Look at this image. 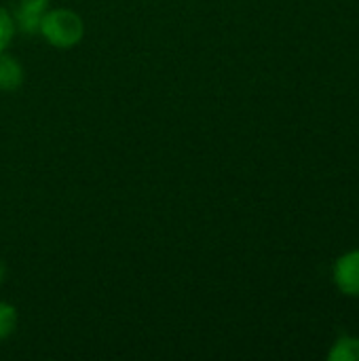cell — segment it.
I'll return each instance as SVG.
<instances>
[{
    "instance_id": "cell-1",
    "label": "cell",
    "mask_w": 359,
    "mask_h": 361,
    "mask_svg": "<svg viewBox=\"0 0 359 361\" xmlns=\"http://www.w3.org/2000/svg\"><path fill=\"white\" fill-rule=\"evenodd\" d=\"M38 34L55 49H72L85 36V21L70 8H51L42 15Z\"/></svg>"
},
{
    "instance_id": "cell-2",
    "label": "cell",
    "mask_w": 359,
    "mask_h": 361,
    "mask_svg": "<svg viewBox=\"0 0 359 361\" xmlns=\"http://www.w3.org/2000/svg\"><path fill=\"white\" fill-rule=\"evenodd\" d=\"M332 281L341 294L359 298V250L345 252L332 267Z\"/></svg>"
},
{
    "instance_id": "cell-3",
    "label": "cell",
    "mask_w": 359,
    "mask_h": 361,
    "mask_svg": "<svg viewBox=\"0 0 359 361\" xmlns=\"http://www.w3.org/2000/svg\"><path fill=\"white\" fill-rule=\"evenodd\" d=\"M49 11V0H17L13 21L23 34H38L40 19Z\"/></svg>"
},
{
    "instance_id": "cell-4",
    "label": "cell",
    "mask_w": 359,
    "mask_h": 361,
    "mask_svg": "<svg viewBox=\"0 0 359 361\" xmlns=\"http://www.w3.org/2000/svg\"><path fill=\"white\" fill-rule=\"evenodd\" d=\"M23 78H25L23 66L11 53L2 51L0 53V91L4 93L17 91L23 85Z\"/></svg>"
},
{
    "instance_id": "cell-5",
    "label": "cell",
    "mask_w": 359,
    "mask_h": 361,
    "mask_svg": "<svg viewBox=\"0 0 359 361\" xmlns=\"http://www.w3.org/2000/svg\"><path fill=\"white\" fill-rule=\"evenodd\" d=\"M330 361H359L358 336H341L328 353Z\"/></svg>"
},
{
    "instance_id": "cell-6",
    "label": "cell",
    "mask_w": 359,
    "mask_h": 361,
    "mask_svg": "<svg viewBox=\"0 0 359 361\" xmlns=\"http://www.w3.org/2000/svg\"><path fill=\"white\" fill-rule=\"evenodd\" d=\"M17 322H19L17 309L11 302L0 300V341H6L17 330Z\"/></svg>"
},
{
    "instance_id": "cell-7",
    "label": "cell",
    "mask_w": 359,
    "mask_h": 361,
    "mask_svg": "<svg viewBox=\"0 0 359 361\" xmlns=\"http://www.w3.org/2000/svg\"><path fill=\"white\" fill-rule=\"evenodd\" d=\"M15 21H13V15L0 6V53L8 49L13 36H15Z\"/></svg>"
},
{
    "instance_id": "cell-8",
    "label": "cell",
    "mask_w": 359,
    "mask_h": 361,
    "mask_svg": "<svg viewBox=\"0 0 359 361\" xmlns=\"http://www.w3.org/2000/svg\"><path fill=\"white\" fill-rule=\"evenodd\" d=\"M6 273H8V271H6V264H4V262H2V258H0V286H2V283H4V279H6Z\"/></svg>"
}]
</instances>
